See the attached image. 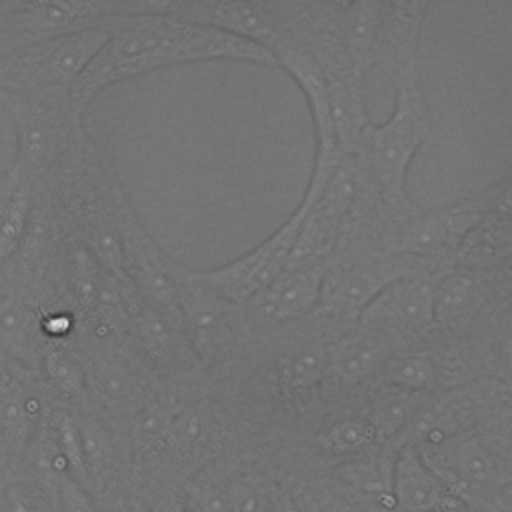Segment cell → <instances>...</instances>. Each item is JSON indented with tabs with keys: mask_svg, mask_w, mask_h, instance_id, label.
Instances as JSON below:
<instances>
[{
	"mask_svg": "<svg viewBox=\"0 0 512 512\" xmlns=\"http://www.w3.org/2000/svg\"><path fill=\"white\" fill-rule=\"evenodd\" d=\"M340 326L316 310L290 324L256 328L234 368L210 384L232 414L302 412L324 396L328 348Z\"/></svg>",
	"mask_w": 512,
	"mask_h": 512,
	"instance_id": "1",
	"label": "cell"
},
{
	"mask_svg": "<svg viewBox=\"0 0 512 512\" xmlns=\"http://www.w3.org/2000/svg\"><path fill=\"white\" fill-rule=\"evenodd\" d=\"M210 60L276 66L266 48L210 26L160 14L122 16L110 26L104 46L76 82L72 100L84 116L90 102L114 84L168 66Z\"/></svg>",
	"mask_w": 512,
	"mask_h": 512,
	"instance_id": "2",
	"label": "cell"
},
{
	"mask_svg": "<svg viewBox=\"0 0 512 512\" xmlns=\"http://www.w3.org/2000/svg\"><path fill=\"white\" fill-rule=\"evenodd\" d=\"M42 184L68 234L88 248L104 268L126 280L122 236L136 210L112 158L90 138L86 128Z\"/></svg>",
	"mask_w": 512,
	"mask_h": 512,
	"instance_id": "3",
	"label": "cell"
},
{
	"mask_svg": "<svg viewBox=\"0 0 512 512\" xmlns=\"http://www.w3.org/2000/svg\"><path fill=\"white\" fill-rule=\"evenodd\" d=\"M394 110L382 124L368 122L356 142V162L366 190L402 218L418 206L406 194V176L414 154L428 136L430 116L420 86L418 64L394 76Z\"/></svg>",
	"mask_w": 512,
	"mask_h": 512,
	"instance_id": "4",
	"label": "cell"
},
{
	"mask_svg": "<svg viewBox=\"0 0 512 512\" xmlns=\"http://www.w3.org/2000/svg\"><path fill=\"white\" fill-rule=\"evenodd\" d=\"M176 308L190 350L202 374L216 382L242 358L254 338V324L246 308L210 284L196 268L176 264Z\"/></svg>",
	"mask_w": 512,
	"mask_h": 512,
	"instance_id": "5",
	"label": "cell"
},
{
	"mask_svg": "<svg viewBox=\"0 0 512 512\" xmlns=\"http://www.w3.org/2000/svg\"><path fill=\"white\" fill-rule=\"evenodd\" d=\"M430 266L432 260L376 250L346 234L326 266L318 312L340 324L356 322L388 286Z\"/></svg>",
	"mask_w": 512,
	"mask_h": 512,
	"instance_id": "6",
	"label": "cell"
},
{
	"mask_svg": "<svg viewBox=\"0 0 512 512\" xmlns=\"http://www.w3.org/2000/svg\"><path fill=\"white\" fill-rule=\"evenodd\" d=\"M110 28L20 46L0 54V92L66 100L108 38Z\"/></svg>",
	"mask_w": 512,
	"mask_h": 512,
	"instance_id": "7",
	"label": "cell"
},
{
	"mask_svg": "<svg viewBox=\"0 0 512 512\" xmlns=\"http://www.w3.org/2000/svg\"><path fill=\"white\" fill-rule=\"evenodd\" d=\"M0 104L16 130L12 162L34 184L44 182L84 130V116L78 114L72 98L38 100L0 92Z\"/></svg>",
	"mask_w": 512,
	"mask_h": 512,
	"instance_id": "8",
	"label": "cell"
},
{
	"mask_svg": "<svg viewBox=\"0 0 512 512\" xmlns=\"http://www.w3.org/2000/svg\"><path fill=\"white\" fill-rule=\"evenodd\" d=\"M124 12V0H2L0 42L4 52L46 40L110 28Z\"/></svg>",
	"mask_w": 512,
	"mask_h": 512,
	"instance_id": "9",
	"label": "cell"
},
{
	"mask_svg": "<svg viewBox=\"0 0 512 512\" xmlns=\"http://www.w3.org/2000/svg\"><path fill=\"white\" fill-rule=\"evenodd\" d=\"M128 338L158 382L204 376L184 334L176 306L142 298L128 288Z\"/></svg>",
	"mask_w": 512,
	"mask_h": 512,
	"instance_id": "10",
	"label": "cell"
},
{
	"mask_svg": "<svg viewBox=\"0 0 512 512\" xmlns=\"http://www.w3.org/2000/svg\"><path fill=\"white\" fill-rule=\"evenodd\" d=\"M312 204L314 200L302 196L296 210L268 238L224 266L198 270L200 278L244 306L284 270Z\"/></svg>",
	"mask_w": 512,
	"mask_h": 512,
	"instance_id": "11",
	"label": "cell"
},
{
	"mask_svg": "<svg viewBox=\"0 0 512 512\" xmlns=\"http://www.w3.org/2000/svg\"><path fill=\"white\" fill-rule=\"evenodd\" d=\"M482 218L484 216L472 196L434 208L418 206L410 214L398 218L390 240L382 250L434 260L464 244Z\"/></svg>",
	"mask_w": 512,
	"mask_h": 512,
	"instance_id": "12",
	"label": "cell"
},
{
	"mask_svg": "<svg viewBox=\"0 0 512 512\" xmlns=\"http://www.w3.org/2000/svg\"><path fill=\"white\" fill-rule=\"evenodd\" d=\"M42 346L38 290L10 260L0 268V354L38 376Z\"/></svg>",
	"mask_w": 512,
	"mask_h": 512,
	"instance_id": "13",
	"label": "cell"
},
{
	"mask_svg": "<svg viewBox=\"0 0 512 512\" xmlns=\"http://www.w3.org/2000/svg\"><path fill=\"white\" fill-rule=\"evenodd\" d=\"M430 268L388 286L356 320L388 338L416 336L428 330L434 318V284Z\"/></svg>",
	"mask_w": 512,
	"mask_h": 512,
	"instance_id": "14",
	"label": "cell"
},
{
	"mask_svg": "<svg viewBox=\"0 0 512 512\" xmlns=\"http://www.w3.org/2000/svg\"><path fill=\"white\" fill-rule=\"evenodd\" d=\"M322 264H286L284 270L244 304L254 328H274L312 316L320 306Z\"/></svg>",
	"mask_w": 512,
	"mask_h": 512,
	"instance_id": "15",
	"label": "cell"
},
{
	"mask_svg": "<svg viewBox=\"0 0 512 512\" xmlns=\"http://www.w3.org/2000/svg\"><path fill=\"white\" fill-rule=\"evenodd\" d=\"M392 354V338L358 322L348 328L340 326L328 348L324 396L348 392L376 378V374H382Z\"/></svg>",
	"mask_w": 512,
	"mask_h": 512,
	"instance_id": "16",
	"label": "cell"
},
{
	"mask_svg": "<svg viewBox=\"0 0 512 512\" xmlns=\"http://www.w3.org/2000/svg\"><path fill=\"white\" fill-rule=\"evenodd\" d=\"M124 278L146 300L176 306V264L178 260L164 252L148 234L134 212L122 236Z\"/></svg>",
	"mask_w": 512,
	"mask_h": 512,
	"instance_id": "17",
	"label": "cell"
},
{
	"mask_svg": "<svg viewBox=\"0 0 512 512\" xmlns=\"http://www.w3.org/2000/svg\"><path fill=\"white\" fill-rule=\"evenodd\" d=\"M392 496L394 506L402 512H456L464 504L420 448L410 442L396 448Z\"/></svg>",
	"mask_w": 512,
	"mask_h": 512,
	"instance_id": "18",
	"label": "cell"
},
{
	"mask_svg": "<svg viewBox=\"0 0 512 512\" xmlns=\"http://www.w3.org/2000/svg\"><path fill=\"white\" fill-rule=\"evenodd\" d=\"M428 4L426 2H380L374 64H382L392 78L418 64V42Z\"/></svg>",
	"mask_w": 512,
	"mask_h": 512,
	"instance_id": "19",
	"label": "cell"
},
{
	"mask_svg": "<svg viewBox=\"0 0 512 512\" xmlns=\"http://www.w3.org/2000/svg\"><path fill=\"white\" fill-rule=\"evenodd\" d=\"M38 378L60 406L70 410L90 408L86 368L72 340H44Z\"/></svg>",
	"mask_w": 512,
	"mask_h": 512,
	"instance_id": "20",
	"label": "cell"
},
{
	"mask_svg": "<svg viewBox=\"0 0 512 512\" xmlns=\"http://www.w3.org/2000/svg\"><path fill=\"white\" fill-rule=\"evenodd\" d=\"M36 184L14 162L0 176V268L16 258L34 204Z\"/></svg>",
	"mask_w": 512,
	"mask_h": 512,
	"instance_id": "21",
	"label": "cell"
},
{
	"mask_svg": "<svg viewBox=\"0 0 512 512\" xmlns=\"http://www.w3.org/2000/svg\"><path fill=\"white\" fill-rule=\"evenodd\" d=\"M426 396L428 394L392 384H382L378 390H374L366 406V416L376 430L378 442L386 446L396 442L400 446L426 406Z\"/></svg>",
	"mask_w": 512,
	"mask_h": 512,
	"instance_id": "22",
	"label": "cell"
},
{
	"mask_svg": "<svg viewBox=\"0 0 512 512\" xmlns=\"http://www.w3.org/2000/svg\"><path fill=\"white\" fill-rule=\"evenodd\" d=\"M74 414L82 436L90 490H104L120 466V430L90 408L74 410Z\"/></svg>",
	"mask_w": 512,
	"mask_h": 512,
	"instance_id": "23",
	"label": "cell"
},
{
	"mask_svg": "<svg viewBox=\"0 0 512 512\" xmlns=\"http://www.w3.org/2000/svg\"><path fill=\"white\" fill-rule=\"evenodd\" d=\"M394 456L396 450H382V452H366L352 460L342 462L338 474L342 482L356 492L358 496L380 504L384 508L394 506L392 496V470H394Z\"/></svg>",
	"mask_w": 512,
	"mask_h": 512,
	"instance_id": "24",
	"label": "cell"
},
{
	"mask_svg": "<svg viewBox=\"0 0 512 512\" xmlns=\"http://www.w3.org/2000/svg\"><path fill=\"white\" fill-rule=\"evenodd\" d=\"M316 448L330 458L352 460L374 450L378 442L370 418L364 414H340L326 420L314 436Z\"/></svg>",
	"mask_w": 512,
	"mask_h": 512,
	"instance_id": "25",
	"label": "cell"
},
{
	"mask_svg": "<svg viewBox=\"0 0 512 512\" xmlns=\"http://www.w3.org/2000/svg\"><path fill=\"white\" fill-rule=\"evenodd\" d=\"M442 362L428 350L394 352L382 370L384 384L428 394L444 378Z\"/></svg>",
	"mask_w": 512,
	"mask_h": 512,
	"instance_id": "26",
	"label": "cell"
},
{
	"mask_svg": "<svg viewBox=\"0 0 512 512\" xmlns=\"http://www.w3.org/2000/svg\"><path fill=\"white\" fill-rule=\"evenodd\" d=\"M480 298L478 278L464 268L446 270L434 284V318L436 322L448 324L462 320L470 310L476 308Z\"/></svg>",
	"mask_w": 512,
	"mask_h": 512,
	"instance_id": "27",
	"label": "cell"
},
{
	"mask_svg": "<svg viewBox=\"0 0 512 512\" xmlns=\"http://www.w3.org/2000/svg\"><path fill=\"white\" fill-rule=\"evenodd\" d=\"M228 512H270V478L244 470L222 484Z\"/></svg>",
	"mask_w": 512,
	"mask_h": 512,
	"instance_id": "28",
	"label": "cell"
},
{
	"mask_svg": "<svg viewBox=\"0 0 512 512\" xmlns=\"http://www.w3.org/2000/svg\"><path fill=\"white\" fill-rule=\"evenodd\" d=\"M472 258L492 260L512 254V216H486L464 240Z\"/></svg>",
	"mask_w": 512,
	"mask_h": 512,
	"instance_id": "29",
	"label": "cell"
},
{
	"mask_svg": "<svg viewBox=\"0 0 512 512\" xmlns=\"http://www.w3.org/2000/svg\"><path fill=\"white\" fill-rule=\"evenodd\" d=\"M270 512H316V506L298 484L270 478Z\"/></svg>",
	"mask_w": 512,
	"mask_h": 512,
	"instance_id": "30",
	"label": "cell"
},
{
	"mask_svg": "<svg viewBox=\"0 0 512 512\" xmlns=\"http://www.w3.org/2000/svg\"><path fill=\"white\" fill-rule=\"evenodd\" d=\"M482 216H512V172L482 192L472 194Z\"/></svg>",
	"mask_w": 512,
	"mask_h": 512,
	"instance_id": "31",
	"label": "cell"
},
{
	"mask_svg": "<svg viewBox=\"0 0 512 512\" xmlns=\"http://www.w3.org/2000/svg\"><path fill=\"white\" fill-rule=\"evenodd\" d=\"M490 512H512V482L504 484L492 498Z\"/></svg>",
	"mask_w": 512,
	"mask_h": 512,
	"instance_id": "32",
	"label": "cell"
},
{
	"mask_svg": "<svg viewBox=\"0 0 512 512\" xmlns=\"http://www.w3.org/2000/svg\"><path fill=\"white\" fill-rule=\"evenodd\" d=\"M502 358H504V366L512 376V328L504 334L502 338Z\"/></svg>",
	"mask_w": 512,
	"mask_h": 512,
	"instance_id": "33",
	"label": "cell"
},
{
	"mask_svg": "<svg viewBox=\"0 0 512 512\" xmlns=\"http://www.w3.org/2000/svg\"><path fill=\"white\" fill-rule=\"evenodd\" d=\"M158 512H186L184 506H182V500H166Z\"/></svg>",
	"mask_w": 512,
	"mask_h": 512,
	"instance_id": "34",
	"label": "cell"
},
{
	"mask_svg": "<svg viewBox=\"0 0 512 512\" xmlns=\"http://www.w3.org/2000/svg\"><path fill=\"white\" fill-rule=\"evenodd\" d=\"M2 52H4V46H2V42H0V54H2Z\"/></svg>",
	"mask_w": 512,
	"mask_h": 512,
	"instance_id": "35",
	"label": "cell"
}]
</instances>
